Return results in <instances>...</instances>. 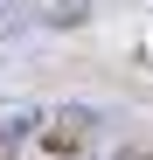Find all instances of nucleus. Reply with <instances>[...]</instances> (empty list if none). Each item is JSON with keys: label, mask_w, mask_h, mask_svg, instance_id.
Wrapping results in <instances>:
<instances>
[{"label": "nucleus", "mask_w": 153, "mask_h": 160, "mask_svg": "<svg viewBox=\"0 0 153 160\" xmlns=\"http://www.w3.org/2000/svg\"><path fill=\"white\" fill-rule=\"evenodd\" d=\"M84 132H91V112H63L56 125L42 132V146L49 153H84Z\"/></svg>", "instance_id": "f257e3e1"}, {"label": "nucleus", "mask_w": 153, "mask_h": 160, "mask_svg": "<svg viewBox=\"0 0 153 160\" xmlns=\"http://www.w3.org/2000/svg\"><path fill=\"white\" fill-rule=\"evenodd\" d=\"M118 160H153V146H125V153H118Z\"/></svg>", "instance_id": "f03ea898"}]
</instances>
